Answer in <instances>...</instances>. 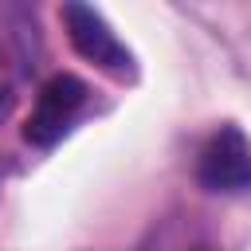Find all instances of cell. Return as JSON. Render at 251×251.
Listing matches in <instances>:
<instances>
[{"mask_svg":"<svg viewBox=\"0 0 251 251\" xmlns=\"http://www.w3.org/2000/svg\"><path fill=\"white\" fill-rule=\"evenodd\" d=\"M86 98H90V90H86V82H78L75 75H55V78H47L43 82V90L35 94V106H31V118H27V129H24V137L31 141V145H55L75 122H78V114L86 110Z\"/></svg>","mask_w":251,"mask_h":251,"instance_id":"obj_1","label":"cell"},{"mask_svg":"<svg viewBox=\"0 0 251 251\" xmlns=\"http://www.w3.org/2000/svg\"><path fill=\"white\" fill-rule=\"evenodd\" d=\"M196 176L212 192H243L251 188V141L239 126H220L196 157Z\"/></svg>","mask_w":251,"mask_h":251,"instance_id":"obj_2","label":"cell"},{"mask_svg":"<svg viewBox=\"0 0 251 251\" xmlns=\"http://www.w3.org/2000/svg\"><path fill=\"white\" fill-rule=\"evenodd\" d=\"M63 24H67V35L75 43V51L114 75H126L129 71V51L122 47V39L114 35V27L102 20V12L86 8V4H63Z\"/></svg>","mask_w":251,"mask_h":251,"instance_id":"obj_3","label":"cell"},{"mask_svg":"<svg viewBox=\"0 0 251 251\" xmlns=\"http://www.w3.org/2000/svg\"><path fill=\"white\" fill-rule=\"evenodd\" d=\"M8 94V78H4V63H0V98Z\"/></svg>","mask_w":251,"mask_h":251,"instance_id":"obj_4","label":"cell"}]
</instances>
